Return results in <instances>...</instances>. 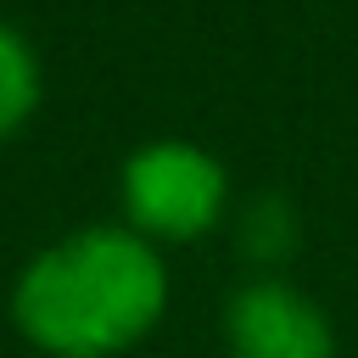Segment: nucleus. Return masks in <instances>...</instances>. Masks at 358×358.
Wrapping results in <instances>:
<instances>
[{"mask_svg":"<svg viewBox=\"0 0 358 358\" xmlns=\"http://www.w3.org/2000/svg\"><path fill=\"white\" fill-rule=\"evenodd\" d=\"M168 313L162 246L129 224H84L39 246L11 280V324L45 358H117Z\"/></svg>","mask_w":358,"mask_h":358,"instance_id":"1","label":"nucleus"},{"mask_svg":"<svg viewBox=\"0 0 358 358\" xmlns=\"http://www.w3.org/2000/svg\"><path fill=\"white\" fill-rule=\"evenodd\" d=\"M117 196H123V224L134 235H145L151 246H185L224 218L229 173L213 151L190 140H151L129 151L117 173Z\"/></svg>","mask_w":358,"mask_h":358,"instance_id":"2","label":"nucleus"},{"mask_svg":"<svg viewBox=\"0 0 358 358\" xmlns=\"http://www.w3.org/2000/svg\"><path fill=\"white\" fill-rule=\"evenodd\" d=\"M224 347L229 358H336V324L291 280L257 274L224 302Z\"/></svg>","mask_w":358,"mask_h":358,"instance_id":"3","label":"nucleus"},{"mask_svg":"<svg viewBox=\"0 0 358 358\" xmlns=\"http://www.w3.org/2000/svg\"><path fill=\"white\" fill-rule=\"evenodd\" d=\"M39 90H45V78H39L34 45L11 22H0V145L28 129V117L39 106Z\"/></svg>","mask_w":358,"mask_h":358,"instance_id":"4","label":"nucleus"},{"mask_svg":"<svg viewBox=\"0 0 358 358\" xmlns=\"http://www.w3.org/2000/svg\"><path fill=\"white\" fill-rule=\"evenodd\" d=\"M296 246V213L280 201V196H257L241 218V252L263 268H274L280 257H291Z\"/></svg>","mask_w":358,"mask_h":358,"instance_id":"5","label":"nucleus"}]
</instances>
